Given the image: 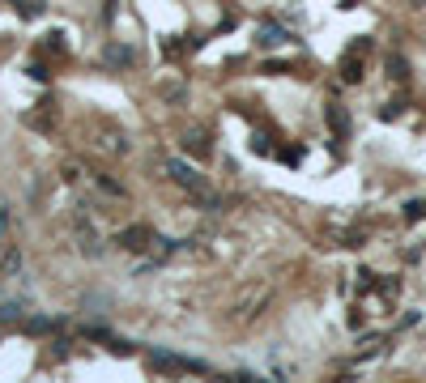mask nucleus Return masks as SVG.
Segmentation results:
<instances>
[{"instance_id":"f257e3e1","label":"nucleus","mask_w":426,"mask_h":383,"mask_svg":"<svg viewBox=\"0 0 426 383\" xmlns=\"http://www.w3.org/2000/svg\"><path fill=\"white\" fill-rule=\"evenodd\" d=\"M166 171H171V179H175V183H183L188 192H201V196H209V188H205V179H201V175H196V171H192L188 162H179V158H171V162H166Z\"/></svg>"},{"instance_id":"f03ea898","label":"nucleus","mask_w":426,"mask_h":383,"mask_svg":"<svg viewBox=\"0 0 426 383\" xmlns=\"http://www.w3.org/2000/svg\"><path fill=\"white\" fill-rule=\"evenodd\" d=\"M363 51H367V43H354V51H350V55H346V60H341V77H346V81H350V85H354V81H358V77H363V60H358V55H363Z\"/></svg>"},{"instance_id":"7ed1b4c3","label":"nucleus","mask_w":426,"mask_h":383,"mask_svg":"<svg viewBox=\"0 0 426 383\" xmlns=\"http://www.w3.org/2000/svg\"><path fill=\"white\" fill-rule=\"evenodd\" d=\"M329 128L337 132V141H346V136H350V115H346L337 102H329Z\"/></svg>"},{"instance_id":"20e7f679","label":"nucleus","mask_w":426,"mask_h":383,"mask_svg":"<svg viewBox=\"0 0 426 383\" xmlns=\"http://www.w3.org/2000/svg\"><path fill=\"white\" fill-rule=\"evenodd\" d=\"M145 239H149V230H145V226H132V230H124V239H119V243H124V247H132V252H141V247H145Z\"/></svg>"},{"instance_id":"39448f33","label":"nucleus","mask_w":426,"mask_h":383,"mask_svg":"<svg viewBox=\"0 0 426 383\" xmlns=\"http://www.w3.org/2000/svg\"><path fill=\"white\" fill-rule=\"evenodd\" d=\"M260 43H265V47H277V43H286V30H282V26H260Z\"/></svg>"},{"instance_id":"423d86ee","label":"nucleus","mask_w":426,"mask_h":383,"mask_svg":"<svg viewBox=\"0 0 426 383\" xmlns=\"http://www.w3.org/2000/svg\"><path fill=\"white\" fill-rule=\"evenodd\" d=\"M183 145H188V149H192V153H196V158H205V153H209V141H205V136H201V132H192V136H188V141H183Z\"/></svg>"},{"instance_id":"0eeeda50","label":"nucleus","mask_w":426,"mask_h":383,"mask_svg":"<svg viewBox=\"0 0 426 383\" xmlns=\"http://www.w3.org/2000/svg\"><path fill=\"white\" fill-rule=\"evenodd\" d=\"M405 217H410V222H422V217H426V200H410V205H405Z\"/></svg>"},{"instance_id":"6e6552de","label":"nucleus","mask_w":426,"mask_h":383,"mask_svg":"<svg viewBox=\"0 0 426 383\" xmlns=\"http://www.w3.org/2000/svg\"><path fill=\"white\" fill-rule=\"evenodd\" d=\"M388 68H393V77H405V60H397V55H393V60H388Z\"/></svg>"},{"instance_id":"1a4fd4ad","label":"nucleus","mask_w":426,"mask_h":383,"mask_svg":"<svg viewBox=\"0 0 426 383\" xmlns=\"http://www.w3.org/2000/svg\"><path fill=\"white\" fill-rule=\"evenodd\" d=\"M414 9H426V0H414Z\"/></svg>"}]
</instances>
